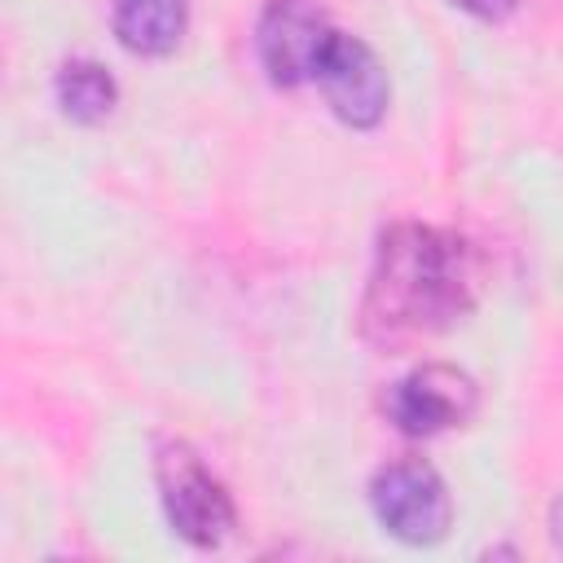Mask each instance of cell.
Instances as JSON below:
<instances>
[{"instance_id": "1", "label": "cell", "mask_w": 563, "mask_h": 563, "mask_svg": "<svg viewBox=\"0 0 563 563\" xmlns=\"http://www.w3.org/2000/svg\"><path fill=\"white\" fill-rule=\"evenodd\" d=\"M471 246L435 224H391L378 238L374 273L361 303V334L374 347H409L449 330L475 303Z\"/></svg>"}, {"instance_id": "2", "label": "cell", "mask_w": 563, "mask_h": 563, "mask_svg": "<svg viewBox=\"0 0 563 563\" xmlns=\"http://www.w3.org/2000/svg\"><path fill=\"white\" fill-rule=\"evenodd\" d=\"M154 475H158V497L176 537H185L198 550H211L233 532V501L189 444L180 440L158 444Z\"/></svg>"}, {"instance_id": "3", "label": "cell", "mask_w": 563, "mask_h": 563, "mask_svg": "<svg viewBox=\"0 0 563 563\" xmlns=\"http://www.w3.org/2000/svg\"><path fill=\"white\" fill-rule=\"evenodd\" d=\"M369 506L378 523L405 545H435L449 532L453 501L440 471L422 457L387 462L369 484Z\"/></svg>"}, {"instance_id": "4", "label": "cell", "mask_w": 563, "mask_h": 563, "mask_svg": "<svg viewBox=\"0 0 563 563\" xmlns=\"http://www.w3.org/2000/svg\"><path fill=\"white\" fill-rule=\"evenodd\" d=\"M334 35L339 31L308 0H268L260 13V26H255L260 62H264L268 79L282 88H299V84L317 79Z\"/></svg>"}, {"instance_id": "5", "label": "cell", "mask_w": 563, "mask_h": 563, "mask_svg": "<svg viewBox=\"0 0 563 563\" xmlns=\"http://www.w3.org/2000/svg\"><path fill=\"white\" fill-rule=\"evenodd\" d=\"M387 418L405 431V435H440L449 427H462L475 405H479V387L466 369L457 365H418L405 378H396L387 387Z\"/></svg>"}, {"instance_id": "6", "label": "cell", "mask_w": 563, "mask_h": 563, "mask_svg": "<svg viewBox=\"0 0 563 563\" xmlns=\"http://www.w3.org/2000/svg\"><path fill=\"white\" fill-rule=\"evenodd\" d=\"M317 84H321L330 110L347 128H374L387 110V75L378 66V57L343 31L334 35V44L317 70Z\"/></svg>"}, {"instance_id": "7", "label": "cell", "mask_w": 563, "mask_h": 563, "mask_svg": "<svg viewBox=\"0 0 563 563\" xmlns=\"http://www.w3.org/2000/svg\"><path fill=\"white\" fill-rule=\"evenodd\" d=\"M189 0H114V35L128 53L163 57L180 44Z\"/></svg>"}, {"instance_id": "8", "label": "cell", "mask_w": 563, "mask_h": 563, "mask_svg": "<svg viewBox=\"0 0 563 563\" xmlns=\"http://www.w3.org/2000/svg\"><path fill=\"white\" fill-rule=\"evenodd\" d=\"M119 101V88L110 79L106 66L88 62V57H75L57 70V106L66 119L75 123H101Z\"/></svg>"}, {"instance_id": "9", "label": "cell", "mask_w": 563, "mask_h": 563, "mask_svg": "<svg viewBox=\"0 0 563 563\" xmlns=\"http://www.w3.org/2000/svg\"><path fill=\"white\" fill-rule=\"evenodd\" d=\"M457 9H466V13H475V18H488V22H497V18H506L519 0H453Z\"/></svg>"}, {"instance_id": "10", "label": "cell", "mask_w": 563, "mask_h": 563, "mask_svg": "<svg viewBox=\"0 0 563 563\" xmlns=\"http://www.w3.org/2000/svg\"><path fill=\"white\" fill-rule=\"evenodd\" d=\"M554 545L563 550V497L554 501Z\"/></svg>"}]
</instances>
